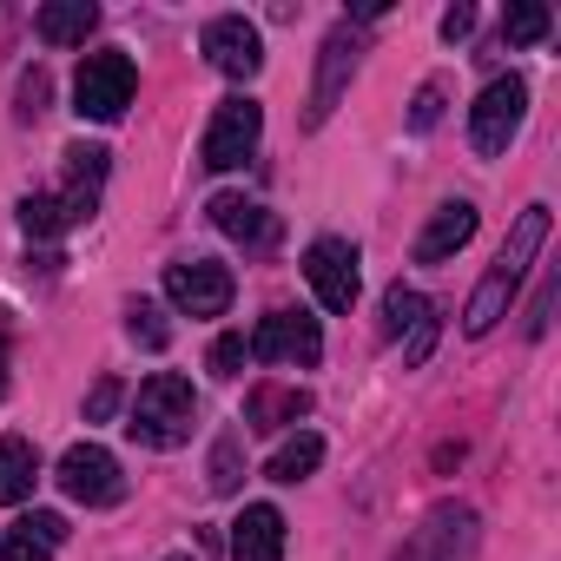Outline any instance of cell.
I'll return each mask as SVG.
<instances>
[{"instance_id": "6da1fadb", "label": "cell", "mask_w": 561, "mask_h": 561, "mask_svg": "<svg viewBox=\"0 0 561 561\" xmlns=\"http://www.w3.org/2000/svg\"><path fill=\"white\" fill-rule=\"evenodd\" d=\"M192 416H198V397H192V383L179 377V370H159V377H146L139 383V397H133V443H146V449H179L185 436H192Z\"/></svg>"}, {"instance_id": "7a4b0ae2", "label": "cell", "mask_w": 561, "mask_h": 561, "mask_svg": "<svg viewBox=\"0 0 561 561\" xmlns=\"http://www.w3.org/2000/svg\"><path fill=\"white\" fill-rule=\"evenodd\" d=\"M133 87H139V73H133V60H126L119 47L87 54V60H80V80H73V113L113 126V119L133 106Z\"/></svg>"}, {"instance_id": "3957f363", "label": "cell", "mask_w": 561, "mask_h": 561, "mask_svg": "<svg viewBox=\"0 0 561 561\" xmlns=\"http://www.w3.org/2000/svg\"><path fill=\"white\" fill-rule=\"evenodd\" d=\"M257 133H264V106L251 93H231V100H218V113H211V126L198 139V159L211 172H231V165H244L257 152Z\"/></svg>"}, {"instance_id": "277c9868", "label": "cell", "mask_w": 561, "mask_h": 561, "mask_svg": "<svg viewBox=\"0 0 561 561\" xmlns=\"http://www.w3.org/2000/svg\"><path fill=\"white\" fill-rule=\"evenodd\" d=\"M522 113H528V87L508 73V80H489L482 93H476V106H469V146L482 152V159H495V152H508V139L522 133Z\"/></svg>"}, {"instance_id": "5b68a950", "label": "cell", "mask_w": 561, "mask_h": 561, "mask_svg": "<svg viewBox=\"0 0 561 561\" xmlns=\"http://www.w3.org/2000/svg\"><path fill=\"white\" fill-rule=\"evenodd\" d=\"M397 561H476V508L443 502L423 515V528L397 548Z\"/></svg>"}, {"instance_id": "8992f818", "label": "cell", "mask_w": 561, "mask_h": 561, "mask_svg": "<svg viewBox=\"0 0 561 561\" xmlns=\"http://www.w3.org/2000/svg\"><path fill=\"white\" fill-rule=\"evenodd\" d=\"M244 344H251L257 364H298V370H311V364L324 357V331H318V318H305V311H271Z\"/></svg>"}, {"instance_id": "52a82bcc", "label": "cell", "mask_w": 561, "mask_h": 561, "mask_svg": "<svg viewBox=\"0 0 561 561\" xmlns=\"http://www.w3.org/2000/svg\"><path fill=\"white\" fill-rule=\"evenodd\" d=\"M231 271L225 264H211V257H192V264H165V298H172V311H185V318H225L231 311Z\"/></svg>"}, {"instance_id": "ba28073f", "label": "cell", "mask_w": 561, "mask_h": 561, "mask_svg": "<svg viewBox=\"0 0 561 561\" xmlns=\"http://www.w3.org/2000/svg\"><path fill=\"white\" fill-rule=\"evenodd\" d=\"M305 277H311V291L324 311H351L357 291H364V271H357V244L351 238H318L305 251Z\"/></svg>"}, {"instance_id": "9c48e42d", "label": "cell", "mask_w": 561, "mask_h": 561, "mask_svg": "<svg viewBox=\"0 0 561 561\" xmlns=\"http://www.w3.org/2000/svg\"><path fill=\"white\" fill-rule=\"evenodd\" d=\"M100 211V179H67V192H34L21 198V231L27 238H60Z\"/></svg>"}, {"instance_id": "30bf717a", "label": "cell", "mask_w": 561, "mask_h": 561, "mask_svg": "<svg viewBox=\"0 0 561 561\" xmlns=\"http://www.w3.org/2000/svg\"><path fill=\"white\" fill-rule=\"evenodd\" d=\"M60 489H67L73 502H87V508H113V502L126 495V476H119L113 449H100V443H73V449L60 456Z\"/></svg>"}, {"instance_id": "8fae6325", "label": "cell", "mask_w": 561, "mask_h": 561, "mask_svg": "<svg viewBox=\"0 0 561 561\" xmlns=\"http://www.w3.org/2000/svg\"><path fill=\"white\" fill-rule=\"evenodd\" d=\"M205 60L225 73V80H251L264 67V34L244 21V14H218L205 27Z\"/></svg>"}, {"instance_id": "7c38bea8", "label": "cell", "mask_w": 561, "mask_h": 561, "mask_svg": "<svg viewBox=\"0 0 561 561\" xmlns=\"http://www.w3.org/2000/svg\"><path fill=\"white\" fill-rule=\"evenodd\" d=\"M351 73H357V27L344 21V27H331V41H324V54H318V87H311V113H305L311 126H324V119L337 113Z\"/></svg>"}, {"instance_id": "4fadbf2b", "label": "cell", "mask_w": 561, "mask_h": 561, "mask_svg": "<svg viewBox=\"0 0 561 561\" xmlns=\"http://www.w3.org/2000/svg\"><path fill=\"white\" fill-rule=\"evenodd\" d=\"M383 331H390V337H403V331H410L403 364H423V357H430V344H436L430 298H423V291H410V285H390V291H383Z\"/></svg>"}, {"instance_id": "5bb4252c", "label": "cell", "mask_w": 561, "mask_h": 561, "mask_svg": "<svg viewBox=\"0 0 561 561\" xmlns=\"http://www.w3.org/2000/svg\"><path fill=\"white\" fill-rule=\"evenodd\" d=\"M231 561H285V515L271 502H244L231 522Z\"/></svg>"}, {"instance_id": "9a60e30c", "label": "cell", "mask_w": 561, "mask_h": 561, "mask_svg": "<svg viewBox=\"0 0 561 561\" xmlns=\"http://www.w3.org/2000/svg\"><path fill=\"white\" fill-rule=\"evenodd\" d=\"M469 238H476V205H469V198H449V205H436V218L423 225L416 264H443V257H456Z\"/></svg>"}, {"instance_id": "2e32d148", "label": "cell", "mask_w": 561, "mask_h": 561, "mask_svg": "<svg viewBox=\"0 0 561 561\" xmlns=\"http://www.w3.org/2000/svg\"><path fill=\"white\" fill-rule=\"evenodd\" d=\"M305 416H311V390L298 383H257L244 397V430H291Z\"/></svg>"}, {"instance_id": "e0dca14e", "label": "cell", "mask_w": 561, "mask_h": 561, "mask_svg": "<svg viewBox=\"0 0 561 561\" xmlns=\"http://www.w3.org/2000/svg\"><path fill=\"white\" fill-rule=\"evenodd\" d=\"M211 225H218L225 238L251 244V251H264V244L277 238V218H271L257 198H244V192H218V198H211Z\"/></svg>"}, {"instance_id": "ac0fdd59", "label": "cell", "mask_w": 561, "mask_h": 561, "mask_svg": "<svg viewBox=\"0 0 561 561\" xmlns=\"http://www.w3.org/2000/svg\"><path fill=\"white\" fill-rule=\"evenodd\" d=\"M548 244V205H528L522 218H515V231H508V244H502V257L489 264V277H502V285L515 291L522 285V271L535 264V251Z\"/></svg>"}, {"instance_id": "d6986e66", "label": "cell", "mask_w": 561, "mask_h": 561, "mask_svg": "<svg viewBox=\"0 0 561 561\" xmlns=\"http://www.w3.org/2000/svg\"><path fill=\"white\" fill-rule=\"evenodd\" d=\"M60 541H67V515L34 508V515H21L8 535H0V554H8V561H54Z\"/></svg>"}, {"instance_id": "ffe728a7", "label": "cell", "mask_w": 561, "mask_h": 561, "mask_svg": "<svg viewBox=\"0 0 561 561\" xmlns=\"http://www.w3.org/2000/svg\"><path fill=\"white\" fill-rule=\"evenodd\" d=\"M100 27V8L93 0H47V8L34 14V34L47 47H87V34Z\"/></svg>"}, {"instance_id": "44dd1931", "label": "cell", "mask_w": 561, "mask_h": 561, "mask_svg": "<svg viewBox=\"0 0 561 561\" xmlns=\"http://www.w3.org/2000/svg\"><path fill=\"white\" fill-rule=\"evenodd\" d=\"M34 482H41V456H34V443H27V436H0V502L21 508V502L34 495Z\"/></svg>"}, {"instance_id": "7402d4cb", "label": "cell", "mask_w": 561, "mask_h": 561, "mask_svg": "<svg viewBox=\"0 0 561 561\" xmlns=\"http://www.w3.org/2000/svg\"><path fill=\"white\" fill-rule=\"evenodd\" d=\"M318 462H324V436L298 430V436H285V443H277V456L264 462V476H271V482H305Z\"/></svg>"}, {"instance_id": "603a6c76", "label": "cell", "mask_w": 561, "mask_h": 561, "mask_svg": "<svg viewBox=\"0 0 561 561\" xmlns=\"http://www.w3.org/2000/svg\"><path fill=\"white\" fill-rule=\"evenodd\" d=\"M548 27H554V14L541 8V0H515V8L502 14V41L508 47H535V41H548Z\"/></svg>"}, {"instance_id": "cb8c5ba5", "label": "cell", "mask_w": 561, "mask_h": 561, "mask_svg": "<svg viewBox=\"0 0 561 561\" xmlns=\"http://www.w3.org/2000/svg\"><path fill=\"white\" fill-rule=\"evenodd\" d=\"M126 331H133V344H146V351H165V344H172V324H165V311H159V305H146V298L126 311Z\"/></svg>"}, {"instance_id": "d4e9b609", "label": "cell", "mask_w": 561, "mask_h": 561, "mask_svg": "<svg viewBox=\"0 0 561 561\" xmlns=\"http://www.w3.org/2000/svg\"><path fill=\"white\" fill-rule=\"evenodd\" d=\"M244 357H251V344L231 331V337H218V344H211V357H205V364H211V377H225V383H231V377L244 370Z\"/></svg>"}, {"instance_id": "484cf974", "label": "cell", "mask_w": 561, "mask_h": 561, "mask_svg": "<svg viewBox=\"0 0 561 561\" xmlns=\"http://www.w3.org/2000/svg\"><path fill=\"white\" fill-rule=\"evenodd\" d=\"M238 476H244V469H238V436H218V449H211V489L231 495Z\"/></svg>"}, {"instance_id": "4316f807", "label": "cell", "mask_w": 561, "mask_h": 561, "mask_svg": "<svg viewBox=\"0 0 561 561\" xmlns=\"http://www.w3.org/2000/svg\"><path fill=\"white\" fill-rule=\"evenodd\" d=\"M443 80H423V93H416V106H410V133H430L436 119H443Z\"/></svg>"}, {"instance_id": "83f0119b", "label": "cell", "mask_w": 561, "mask_h": 561, "mask_svg": "<svg viewBox=\"0 0 561 561\" xmlns=\"http://www.w3.org/2000/svg\"><path fill=\"white\" fill-rule=\"evenodd\" d=\"M47 93H54V80L34 67L27 80H21V119H34V113H47Z\"/></svg>"}, {"instance_id": "f1b7e54d", "label": "cell", "mask_w": 561, "mask_h": 561, "mask_svg": "<svg viewBox=\"0 0 561 561\" xmlns=\"http://www.w3.org/2000/svg\"><path fill=\"white\" fill-rule=\"evenodd\" d=\"M119 397H126V390H119L113 377H100V383H93V397H87V423H106V416L119 410Z\"/></svg>"}, {"instance_id": "f546056e", "label": "cell", "mask_w": 561, "mask_h": 561, "mask_svg": "<svg viewBox=\"0 0 561 561\" xmlns=\"http://www.w3.org/2000/svg\"><path fill=\"white\" fill-rule=\"evenodd\" d=\"M554 291H561V285H554V277H548V285H541V298H535V311H528V337H541V331H548V311H554Z\"/></svg>"}, {"instance_id": "4dcf8cb0", "label": "cell", "mask_w": 561, "mask_h": 561, "mask_svg": "<svg viewBox=\"0 0 561 561\" xmlns=\"http://www.w3.org/2000/svg\"><path fill=\"white\" fill-rule=\"evenodd\" d=\"M469 27H476V8H449V14H443V41H449V47L469 41Z\"/></svg>"}, {"instance_id": "1f68e13d", "label": "cell", "mask_w": 561, "mask_h": 561, "mask_svg": "<svg viewBox=\"0 0 561 561\" xmlns=\"http://www.w3.org/2000/svg\"><path fill=\"white\" fill-rule=\"evenodd\" d=\"M0 397H8V331H0Z\"/></svg>"}, {"instance_id": "d6a6232c", "label": "cell", "mask_w": 561, "mask_h": 561, "mask_svg": "<svg viewBox=\"0 0 561 561\" xmlns=\"http://www.w3.org/2000/svg\"><path fill=\"white\" fill-rule=\"evenodd\" d=\"M172 561H185V554H172Z\"/></svg>"}]
</instances>
